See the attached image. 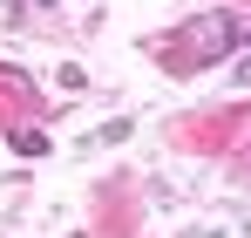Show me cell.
I'll return each mask as SVG.
<instances>
[{
  "label": "cell",
  "mask_w": 251,
  "mask_h": 238,
  "mask_svg": "<svg viewBox=\"0 0 251 238\" xmlns=\"http://www.w3.org/2000/svg\"><path fill=\"white\" fill-rule=\"evenodd\" d=\"M14 150H21V157H41L48 136H41V129H14Z\"/></svg>",
  "instance_id": "6da1fadb"
},
{
  "label": "cell",
  "mask_w": 251,
  "mask_h": 238,
  "mask_svg": "<svg viewBox=\"0 0 251 238\" xmlns=\"http://www.w3.org/2000/svg\"><path fill=\"white\" fill-rule=\"evenodd\" d=\"M238 82H251V55H245V61H238Z\"/></svg>",
  "instance_id": "7a4b0ae2"
}]
</instances>
